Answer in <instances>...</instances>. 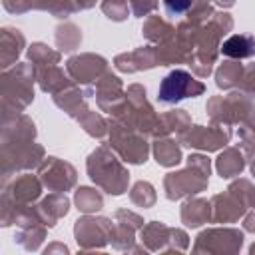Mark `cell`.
<instances>
[{
  "label": "cell",
  "instance_id": "cell-1",
  "mask_svg": "<svg viewBox=\"0 0 255 255\" xmlns=\"http://www.w3.org/2000/svg\"><path fill=\"white\" fill-rule=\"evenodd\" d=\"M191 86H193L191 76L187 72H183V70H175V72H171L169 76L163 78V82L159 86L157 100L163 102V104L179 102V100H183V98L189 96Z\"/></svg>",
  "mask_w": 255,
  "mask_h": 255
},
{
  "label": "cell",
  "instance_id": "cell-3",
  "mask_svg": "<svg viewBox=\"0 0 255 255\" xmlns=\"http://www.w3.org/2000/svg\"><path fill=\"white\" fill-rule=\"evenodd\" d=\"M191 4L193 0H163V6L171 16H183L191 8Z\"/></svg>",
  "mask_w": 255,
  "mask_h": 255
},
{
  "label": "cell",
  "instance_id": "cell-2",
  "mask_svg": "<svg viewBox=\"0 0 255 255\" xmlns=\"http://www.w3.org/2000/svg\"><path fill=\"white\" fill-rule=\"evenodd\" d=\"M221 52L225 56H231V58H247V56H253L255 54V38L251 36H231L223 42V48Z\"/></svg>",
  "mask_w": 255,
  "mask_h": 255
}]
</instances>
